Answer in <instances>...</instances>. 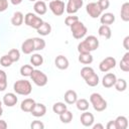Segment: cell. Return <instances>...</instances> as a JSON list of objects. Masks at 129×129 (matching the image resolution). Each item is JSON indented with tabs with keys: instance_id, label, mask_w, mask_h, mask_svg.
<instances>
[{
	"instance_id": "cell-1",
	"label": "cell",
	"mask_w": 129,
	"mask_h": 129,
	"mask_svg": "<svg viewBox=\"0 0 129 129\" xmlns=\"http://www.w3.org/2000/svg\"><path fill=\"white\" fill-rule=\"evenodd\" d=\"M13 90L17 95L28 96L32 92L31 83L27 80H18L13 85Z\"/></svg>"
},
{
	"instance_id": "cell-2",
	"label": "cell",
	"mask_w": 129,
	"mask_h": 129,
	"mask_svg": "<svg viewBox=\"0 0 129 129\" xmlns=\"http://www.w3.org/2000/svg\"><path fill=\"white\" fill-rule=\"evenodd\" d=\"M90 103L93 106L94 110L97 112H103L107 109V101L99 94L93 93L90 96Z\"/></svg>"
},
{
	"instance_id": "cell-3",
	"label": "cell",
	"mask_w": 129,
	"mask_h": 129,
	"mask_svg": "<svg viewBox=\"0 0 129 129\" xmlns=\"http://www.w3.org/2000/svg\"><path fill=\"white\" fill-rule=\"evenodd\" d=\"M70 29H71V32L73 34V37L76 38V39L83 38L84 36H86V34L88 32L87 26L82 21H80V20H78L75 23H73L70 26Z\"/></svg>"
},
{
	"instance_id": "cell-4",
	"label": "cell",
	"mask_w": 129,
	"mask_h": 129,
	"mask_svg": "<svg viewBox=\"0 0 129 129\" xmlns=\"http://www.w3.org/2000/svg\"><path fill=\"white\" fill-rule=\"evenodd\" d=\"M24 23H25L27 26L31 27V28L37 29V28L43 23V20H42L39 16H37L36 14H34V13H32V12H28V13H26L25 16H24Z\"/></svg>"
},
{
	"instance_id": "cell-5",
	"label": "cell",
	"mask_w": 129,
	"mask_h": 129,
	"mask_svg": "<svg viewBox=\"0 0 129 129\" xmlns=\"http://www.w3.org/2000/svg\"><path fill=\"white\" fill-rule=\"evenodd\" d=\"M30 78H31V81L37 87H44L48 82L47 76L43 72H41L40 70H33Z\"/></svg>"
},
{
	"instance_id": "cell-6",
	"label": "cell",
	"mask_w": 129,
	"mask_h": 129,
	"mask_svg": "<svg viewBox=\"0 0 129 129\" xmlns=\"http://www.w3.org/2000/svg\"><path fill=\"white\" fill-rule=\"evenodd\" d=\"M48 7L50 9V11L52 12L53 15L55 16H60L64 13L66 10V5L64 2L61 0H52L49 2Z\"/></svg>"
},
{
	"instance_id": "cell-7",
	"label": "cell",
	"mask_w": 129,
	"mask_h": 129,
	"mask_svg": "<svg viewBox=\"0 0 129 129\" xmlns=\"http://www.w3.org/2000/svg\"><path fill=\"white\" fill-rule=\"evenodd\" d=\"M116 59L113 56H107L106 58H104L100 63H99V70L102 73H107L110 70L114 69L116 67Z\"/></svg>"
},
{
	"instance_id": "cell-8",
	"label": "cell",
	"mask_w": 129,
	"mask_h": 129,
	"mask_svg": "<svg viewBox=\"0 0 129 129\" xmlns=\"http://www.w3.org/2000/svg\"><path fill=\"white\" fill-rule=\"evenodd\" d=\"M86 11L89 14V16H91L92 18H98L103 13V11L101 10V8L99 7L97 2H90V3H88L86 5Z\"/></svg>"
},
{
	"instance_id": "cell-9",
	"label": "cell",
	"mask_w": 129,
	"mask_h": 129,
	"mask_svg": "<svg viewBox=\"0 0 129 129\" xmlns=\"http://www.w3.org/2000/svg\"><path fill=\"white\" fill-rule=\"evenodd\" d=\"M84 5L83 0H69L66 5V11L69 14H75L77 13Z\"/></svg>"
},
{
	"instance_id": "cell-10",
	"label": "cell",
	"mask_w": 129,
	"mask_h": 129,
	"mask_svg": "<svg viewBox=\"0 0 129 129\" xmlns=\"http://www.w3.org/2000/svg\"><path fill=\"white\" fill-rule=\"evenodd\" d=\"M80 121L82 123L83 126L85 127H92V125L95 122V117L92 113L84 111V113H82L81 117H80Z\"/></svg>"
},
{
	"instance_id": "cell-11",
	"label": "cell",
	"mask_w": 129,
	"mask_h": 129,
	"mask_svg": "<svg viewBox=\"0 0 129 129\" xmlns=\"http://www.w3.org/2000/svg\"><path fill=\"white\" fill-rule=\"evenodd\" d=\"M116 80H117V77H116L115 74L108 73V74H106L103 77V79H102V85L105 88H107V89L112 88V87H114V84H115Z\"/></svg>"
},
{
	"instance_id": "cell-12",
	"label": "cell",
	"mask_w": 129,
	"mask_h": 129,
	"mask_svg": "<svg viewBox=\"0 0 129 129\" xmlns=\"http://www.w3.org/2000/svg\"><path fill=\"white\" fill-rule=\"evenodd\" d=\"M17 97H16V94L14 93H7L3 96V100H2V103L7 106V107H13L17 104Z\"/></svg>"
},
{
	"instance_id": "cell-13",
	"label": "cell",
	"mask_w": 129,
	"mask_h": 129,
	"mask_svg": "<svg viewBox=\"0 0 129 129\" xmlns=\"http://www.w3.org/2000/svg\"><path fill=\"white\" fill-rule=\"evenodd\" d=\"M54 64H55V67H56L58 70L63 71V70H67V69L69 68L70 62H69V59H68L64 55L59 54V55H57V56L55 57V59H54Z\"/></svg>"
},
{
	"instance_id": "cell-14",
	"label": "cell",
	"mask_w": 129,
	"mask_h": 129,
	"mask_svg": "<svg viewBox=\"0 0 129 129\" xmlns=\"http://www.w3.org/2000/svg\"><path fill=\"white\" fill-rule=\"evenodd\" d=\"M45 113H46V107H45V105H43V104H41V103H35L33 109H32L31 112H30V114H31L32 116L36 117V118L44 116Z\"/></svg>"
},
{
	"instance_id": "cell-15",
	"label": "cell",
	"mask_w": 129,
	"mask_h": 129,
	"mask_svg": "<svg viewBox=\"0 0 129 129\" xmlns=\"http://www.w3.org/2000/svg\"><path fill=\"white\" fill-rule=\"evenodd\" d=\"M35 103H36V102H35L33 99H31V98H26V99H24V100L21 102V104H20V110L23 111V112H25V113H30L31 110L33 109Z\"/></svg>"
},
{
	"instance_id": "cell-16",
	"label": "cell",
	"mask_w": 129,
	"mask_h": 129,
	"mask_svg": "<svg viewBox=\"0 0 129 129\" xmlns=\"http://www.w3.org/2000/svg\"><path fill=\"white\" fill-rule=\"evenodd\" d=\"M21 51L24 54H30V53H32V51H34V43H33L32 38H27L26 40H24L22 42Z\"/></svg>"
},
{
	"instance_id": "cell-17",
	"label": "cell",
	"mask_w": 129,
	"mask_h": 129,
	"mask_svg": "<svg viewBox=\"0 0 129 129\" xmlns=\"http://www.w3.org/2000/svg\"><path fill=\"white\" fill-rule=\"evenodd\" d=\"M33 9L34 12L38 15H44L47 11V6L45 4V1L43 0H37L35 1L34 5H33Z\"/></svg>"
},
{
	"instance_id": "cell-18",
	"label": "cell",
	"mask_w": 129,
	"mask_h": 129,
	"mask_svg": "<svg viewBox=\"0 0 129 129\" xmlns=\"http://www.w3.org/2000/svg\"><path fill=\"white\" fill-rule=\"evenodd\" d=\"M115 15L111 12H106V13H102L101 16H100V22L102 24H105V25H111L115 22Z\"/></svg>"
},
{
	"instance_id": "cell-19",
	"label": "cell",
	"mask_w": 129,
	"mask_h": 129,
	"mask_svg": "<svg viewBox=\"0 0 129 129\" xmlns=\"http://www.w3.org/2000/svg\"><path fill=\"white\" fill-rule=\"evenodd\" d=\"M84 40H85L86 43L88 44V46H89L91 52L94 51V50H96V49L99 47V44H100V43H99V39H98L95 35H89V36H87Z\"/></svg>"
},
{
	"instance_id": "cell-20",
	"label": "cell",
	"mask_w": 129,
	"mask_h": 129,
	"mask_svg": "<svg viewBox=\"0 0 129 129\" xmlns=\"http://www.w3.org/2000/svg\"><path fill=\"white\" fill-rule=\"evenodd\" d=\"M63 98H64V102H66L67 104L73 105V104H75V103L77 102V100H78V94H77V92L74 91V90H68V91L64 93Z\"/></svg>"
},
{
	"instance_id": "cell-21",
	"label": "cell",
	"mask_w": 129,
	"mask_h": 129,
	"mask_svg": "<svg viewBox=\"0 0 129 129\" xmlns=\"http://www.w3.org/2000/svg\"><path fill=\"white\" fill-rule=\"evenodd\" d=\"M36 32L41 36H46L51 32V25L48 22L43 21V23L36 29Z\"/></svg>"
},
{
	"instance_id": "cell-22",
	"label": "cell",
	"mask_w": 129,
	"mask_h": 129,
	"mask_svg": "<svg viewBox=\"0 0 129 129\" xmlns=\"http://www.w3.org/2000/svg\"><path fill=\"white\" fill-rule=\"evenodd\" d=\"M98 33H99L100 36H102V37H104L106 39H109L112 36V30H111L110 26L109 25H105V24H102L99 27Z\"/></svg>"
},
{
	"instance_id": "cell-23",
	"label": "cell",
	"mask_w": 129,
	"mask_h": 129,
	"mask_svg": "<svg viewBox=\"0 0 129 129\" xmlns=\"http://www.w3.org/2000/svg\"><path fill=\"white\" fill-rule=\"evenodd\" d=\"M23 21H24V15H23V13L20 12V11L14 12L13 16L11 17V23H12V25H14V26H20L23 23Z\"/></svg>"
},
{
	"instance_id": "cell-24",
	"label": "cell",
	"mask_w": 129,
	"mask_h": 129,
	"mask_svg": "<svg viewBox=\"0 0 129 129\" xmlns=\"http://www.w3.org/2000/svg\"><path fill=\"white\" fill-rule=\"evenodd\" d=\"M114 122L116 129H127L128 127V119L125 116H118Z\"/></svg>"
},
{
	"instance_id": "cell-25",
	"label": "cell",
	"mask_w": 129,
	"mask_h": 129,
	"mask_svg": "<svg viewBox=\"0 0 129 129\" xmlns=\"http://www.w3.org/2000/svg\"><path fill=\"white\" fill-rule=\"evenodd\" d=\"M120 16L121 19L124 22L129 21V2H125L121 6V11H120Z\"/></svg>"
},
{
	"instance_id": "cell-26",
	"label": "cell",
	"mask_w": 129,
	"mask_h": 129,
	"mask_svg": "<svg viewBox=\"0 0 129 129\" xmlns=\"http://www.w3.org/2000/svg\"><path fill=\"white\" fill-rule=\"evenodd\" d=\"M121 71L128 73L129 72V51H126L125 54L123 55V57L120 60V64H119Z\"/></svg>"
},
{
	"instance_id": "cell-27",
	"label": "cell",
	"mask_w": 129,
	"mask_h": 129,
	"mask_svg": "<svg viewBox=\"0 0 129 129\" xmlns=\"http://www.w3.org/2000/svg\"><path fill=\"white\" fill-rule=\"evenodd\" d=\"M30 63L33 67H39L43 63V56L40 53H33L30 56Z\"/></svg>"
},
{
	"instance_id": "cell-28",
	"label": "cell",
	"mask_w": 129,
	"mask_h": 129,
	"mask_svg": "<svg viewBox=\"0 0 129 129\" xmlns=\"http://www.w3.org/2000/svg\"><path fill=\"white\" fill-rule=\"evenodd\" d=\"M79 61L83 64H90L93 62V55L90 53H79V57H78Z\"/></svg>"
},
{
	"instance_id": "cell-29",
	"label": "cell",
	"mask_w": 129,
	"mask_h": 129,
	"mask_svg": "<svg viewBox=\"0 0 129 129\" xmlns=\"http://www.w3.org/2000/svg\"><path fill=\"white\" fill-rule=\"evenodd\" d=\"M33 39V43H34V50L38 51V50H42L45 47V40L41 37H32Z\"/></svg>"
},
{
	"instance_id": "cell-30",
	"label": "cell",
	"mask_w": 129,
	"mask_h": 129,
	"mask_svg": "<svg viewBox=\"0 0 129 129\" xmlns=\"http://www.w3.org/2000/svg\"><path fill=\"white\" fill-rule=\"evenodd\" d=\"M85 82H86V84H87L89 87H96V86H98V84H99V82H100V79H99V76H98L96 73H94V74L91 75L89 78H87V79L85 80Z\"/></svg>"
},
{
	"instance_id": "cell-31",
	"label": "cell",
	"mask_w": 129,
	"mask_h": 129,
	"mask_svg": "<svg viewBox=\"0 0 129 129\" xmlns=\"http://www.w3.org/2000/svg\"><path fill=\"white\" fill-rule=\"evenodd\" d=\"M75 104H76L77 109H78L79 111H82V112L87 111V110L89 109V106H90V105H89V101L86 100V99H78Z\"/></svg>"
},
{
	"instance_id": "cell-32",
	"label": "cell",
	"mask_w": 129,
	"mask_h": 129,
	"mask_svg": "<svg viewBox=\"0 0 129 129\" xmlns=\"http://www.w3.org/2000/svg\"><path fill=\"white\" fill-rule=\"evenodd\" d=\"M66 110H68V107H67V105H66L64 103H62V102H56V103H54L53 106H52V111H53V113H55V114H57V115L63 113Z\"/></svg>"
},
{
	"instance_id": "cell-33",
	"label": "cell",
	"mask_w": 129,
	"mask_h": 129,
	"mask_svg": "<svg viewBox=\"0 0 129 129\" xmlns=\"http://www.w3.org/2000/svg\"><path fill=\"white\" fill-rule=\"evenodd\" d=\"M58 116H59V120L61 121V123H64V124H69L73 120V113L69 110H66L63 113L59 114Z\"/></svg>"
},
{
	"instance_id": "cell-34",
	"label": "cell",
	"mask_w": 129,
	"mask_h": 129,
	"mask_svg": "<svg viewBox=\"0 0 129 129\" xmlns=\"http://www.w3.org/2000/svg\"><path fill=\"white\" fill-rule=\"evenodd\" d=\"M114 87L118 92H124L127 89V82L124 79H117L114 84Z\"/></svg>"
},
{
	"instance_id": "cell-35",
	"label": "cell",
	"mask_w": 129,
	"mask_h": 129,
	"mask_svg": "<svg viewBox=\"0 0 129 129\" xmlns=\"http://www.w3.org/2000/svg\"><path fill=\"white\" fill-rule=\"evenodd\" d=\"M33 66L31 64H24L20 68V75L22 77H30L33 72Z\"/></svg>"
},
{
	"instance_id": "cell-36",
	"label": "cell",
	"mask_w": 129,
	"mask_h": 129,
	"mask_svg": "<svg viewBox=\"0 0 129 129\" xmlns=\"http://www.w3.org/2000/svg\"><path fill=\"white\" fill-rule=\"evenodd\" d=\"M7 88V75L3 70H0V92L5 91Z\"/></svg>"
},
{
	"instance_id": "cell-37",
	"label": "cell",
	"mask_w": 129,
	"mask_h": 129,
	"mask_svg": "<svg viewBox=\"0 0 129 129\" xmlns=\"http://www.w3.org/2000/svg\"><path fill=\"white\" fill-rule=\"evenodd\" d=\"M8 56L12 60V62H16L20 59V51L16 48H12L8 51Z\"/></svg>"
},
{
	"instance_id": "cell-38",
	"label": "cell",
	"mask_w": 129,
	"mask_h": 129,
	"mask_svg": "<svg viewBox=\"0 0 129 129\" xmlns=\"http://www.w3.org/2000/svg\"><path fill=\"white\" fill-rule=\"evenodd\" d=\"M94 73H95V71H94L93 68L86 66V67H84V68L81 70V77H82L84 80H86L87 78H89V77H90L91 75H93Z\"/></svg>"
},
{
	"instance_id": "cell-39",
	"label": "cell",
	"mask_w": 129,
	"mask_h": 129,
	"mask_svg": "<svg viewBox=\"0 0 129 129\" xmlns=\"http://www.w3.org/2000/svg\"><path fill=\"white\" fill-rule=\"evenodd\" d=\"M77 48H78L79 53H90L91 52V50H90V48H89V46H88V44L86 43L85 40L81 41L78 44V47Z\"/></svg>"
},
{
	"instance_id": "cell-40",
	"label": "cell",
	"mask_w": 129,
	"mask_h": 129,
	"mask_svg": "<svg viewBox=\"0 0 129 129\" xmlns=\"http://www.w3.org/2000/svg\"><path fill=\"white\" fill-rule=\"evenodd\" d=\"M12 63H13V62H12V60L10 59V57L8 56V54H4V55L1 56V58H0V64H1L2 67H4V68H9Z\"/></svg>"
},
{
	"instance_id": "cell-41",
	"label": "cell",
	"mask_w": 129,
	"mask_h": 129,
	"mask_svg": "<svg viewBox=\"0 0 129 129\" xmlns=\"http://www.w3.org/2000/svg\"><path fill=\"white\" fill-rule=\"evenodd\" d=\"M78 20H79V17H78V16H76V15H74V14H70L69 16L66 17V19H64V24L70 27L73 23H75V22L78 21Z\"/></svg>"
},
{
	"instance_id": "cell-42",
	"label": "cell",
	"mask_w": 129,
	"mask_h": 129,
	"mask_svg": "<svg viewBox=\"0 0 129 129\" xmlns=\"http://www.w3.org/2000/svg\"><path fill=\"white\" fill-rule=\"evenodd\" d=\"M97 3H98V5H99V7L101 8L102 11L108 9L109 6H110V1L109 0H98Z\"/></svg>"
},
{
	"instance_id": "cell-43",
	"label": "cell",
	"mask_w": 129,
	"mask_h": 129,
	"mask_svg": "<svg viewBox=\"0 0 129 129\" xmlns=\"http://www.w3.org/2000/svg\"><path fill=\"white\" fill-rule=\"evenodd\" d=\"M30 128H31V129H43V128H44V124H43L41 121L34 120V121H32V123L30 124Z\"/></svg>"
},
{
	"instance_id": "cell-44",
	"label": "cell",
	"mask_w": 129,
	"mask_h": 129,
	"mask_svg": "<svg viewBox=\"0 0 129 129\" xmlns=\"http://www.w3.org/2000/svg\"><path fill=\"white\" fill-rule=\"evenodd\" d=\"M8 8V0H0V13L4 12Z\"/></svg>"
},
{
	"instance_id": "cell-45",
	"label": "cell",
	"mask_w": 129,
	"mask_h": 129,
	"mask_svg": "<svg viewBox=\"0 0 129 129\" xmlns=\"http://www.w3.org/2000/svg\"><path fill=\"white\" fill-rule=\"evenodd\" d=\"M123 46H124V48L128 51L129 50V35H127L124 39H123Z\"/></svg>"
},
{
	"instance_id": "cell-46",
	"label": "cell",
	"mask_w": 129,
	"mask_h": 129,
	"mask_svg": "<svg viewBox=\"0 0 129 129\" xmlns=\"http://www.w3.org/2000/svg\"><path fill=\"white\" fill-rule=\"evenodd\" d=\"M106 128H107V129H116V126H115V122H114V120L109 121V122L107 123V125H106Z\"/></svg>"
},
{
	"instance_id": "cell-47",
	"label": "cell",
	"mask_w": 129,
	"mask_h": 129,
	"mask_svg": "<svg viewBox=\"0 0 129 129\" xmlns=\"http://www.w3.org/2000/svg\"><path fill=\"white\" fill-rule=\"evenodd\" d=\"M93 129H104V125L101 123H97V124H93L92 125Z\"/></svg>"
},
{
	"instance_id": "cell-48",
	"label": "cell",
	"mask_w": 129,
	"mask_h": 129,
	"mask_svg": "<svg viewBox=\"0 0 129 129\" xmlns=\"http://www.w3.org/2000/svg\"><path fill=\"white\" fill-rule=\"evenodd\" d=\"M8 127L5 120H0V129H6Z\"/></svg>"
},
{
	"instance_id": "cell-49",
	"label": "cell",
	"mask_w": 129,
	"mask_h": 129,
	"mask_svg": "<svg viewBox=\"0 0 129 129\" xmlns=\"http://www.w3.org/2000/svg\"><path fill=\"white\" fill-rule=\"evenodd\" d=\"M22 1H23V0H10L11 4H13V5H19Z\"/></svg>"
},
{
	"instance_id": "cell-50",
	"label": "cell",
	"mask_w": 129,
	"mask_h": 129,
	"mask_svg": "<svg viewBox=\"0 0 129 129\" xmlns=\"http://www.w3.org/2000/svg\"><path fill=\"white\" fill-rule=\"evenodd\" d=\"M2 114H3V109H2V107L0 108V117L2 116Z\"/></svg>"
},
{
	"instance_id": "cell-51",
	"label": "cell",
	"mask_w": 129,
	"mask_h": 129,
	"mask_svg": "<svg viewBox=\"0 0 129 129\" xmlns=\"http://www.w3.org/2000/svg\"><path fill=\"white\" fill-rule=\"evenodd\" d=\"M2 104H3V103H2V101H0V108L2 107Z\"/></svg>"
},
{
	"instance_id": "cell-52",
	"label": "cell",
	"mask_w": 129,
	"mask_h": 129,
	"mask_svg": "<svg viewBox=\"0 0 129 129\" xmlns=\"http://www.w3.org/2000/svg\"><path fill=\"white\" fill-rule=\"evenodd\" d=\"M28 1H31V2H35V1H37V0H28Z\"/></svg>"
},
{
	"instance_id": "cell-53",
	"label": "cell",
	"mask_w": 129,
	"mask_h": 129,
	"mask_svg": "<svg viewBox=\"0 0 129 129\" xmlns=\"http://www.w3.org/2000/svg\"><path fill=\"white\" fill-rule=\"evenodd\" d=\"M43 1H48V0H43Z\"/></svg>"
}]
</instances>
